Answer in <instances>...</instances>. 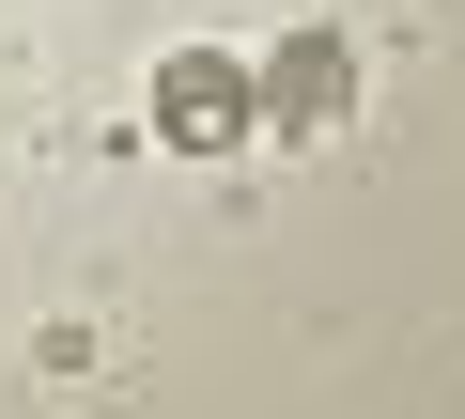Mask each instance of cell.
Listing matches in <instances>:
<instances>
[{
  "label": "cell",
  "instance_id": "cell-1",
  "mask_svg": "<svg viewBox=\"0 0 465 419\" xmlns=\"http://www.w3.org/2000/svg\"><path fill=\"white\" fill-rule=\"evenodd\" d=\"M140 109H155V140H171V155H232V140H264V78L232 63V47H171Z\"/></svg>",
  "mask_w": 465,
  "mask_h": 419
},
{
  "label": "cell",
  "instance_id": "cell-2",
  "mask_svg": "<svg viewBox=\"0 0 465 419\" xmlns=\"http://www.w3.org/2000/svg\"><path fill=\"white\" fill-rule=\"evenodd\" d=\"M357 109V47L341 32H280V63H264V140H311V125H341Z\"/></svg>",
  "mask_w": 465,
  "mask_h": 419
}]
</instances>
